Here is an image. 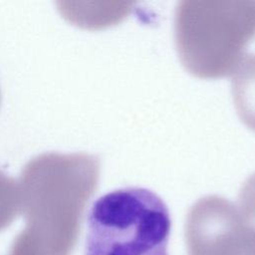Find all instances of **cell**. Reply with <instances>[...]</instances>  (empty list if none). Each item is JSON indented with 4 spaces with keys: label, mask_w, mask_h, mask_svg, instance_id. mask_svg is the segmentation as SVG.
I'll return each mask as SVG.
<instances>
[{
    "label": "cell",
    "mask_w": 255,
    "mask_h": 255,
    "mask_svg": "<svg viewBox=\"0 0 255 255\" xmlns=\"http://www.w3.org/2000/svg\"><path fill=\"white\" fill-rule=\"evenodd\" d=\"M100 170L99 157L86 152L53 151L31 158L18 181L26 223L9 255H72Z\"/></svg>",
    "instance_id": "1"
},
{
    "label": "cell",
    "mask_w": 255,
    "mask_h": 255,
    "mask_svg": "<svg viewBox=\"0 0 255 255\" xmlns=\"http://www.w3.org/2000/svg\"><path fill=\"white\" fill-rule=\"evenodd\" d=\"M255 38V1H180L174 41L182 66L202 79L234 73Z\"/></svg>",
    "instance_id": "2"
},
{
    "label": "cell",
    "mask_w": 255,
    "mask_h": 255,
    "mask_svg": "<svg viewBox=\"0 0 255 255\" xmlns=\"http://www.w3.org/2000/svg\"><path fill=\"white\" fill-rule=\"evenodd\" d=\"M171 218L164 201L143 187H124L94 201L85 255H169Z\"/></svg>",
    "instance_id": "3"
},
{
    "label": "cell",
    "mask_w": 255,
    "mask_h": 255,
    "mask_svg": "<svg viewBox=\"0 0 255 255\" xmlns=\"http://www.w3.org/2000/svg\"><path fill=\"white\" fill-rule=\"evenodd\" d=\"M59 9L69 20L78 25L99 28L113 25L125 18L132 3H106L104 7H95V3L59 2Z\"/></svg>",
    "instance_id": "4"
},
{
    "label": "cell",
    "mask_w": 255,
    "mask_h": 255,
    "mask_svg": "<svg viewBox=\"0 0 255 255\" xmlns=\"http://www.w3.org/2000/svg\"><path fill=\"white\" fill-rule=\"evenodd\" d=\"M232 75L231 91L237 114L255 131V54L245 55Z\"/></svg>",
    "instance_id": "5"
},
{
    "label": "cell",
    "mask_w": 255,
    "mask_h": 255,
    "mask_svg": "<svg viewBox=\"0 0 255 255\" xmlns=\"http://www.w3.org/2000/svg\"><path fill=\"white\" fill-rule=\"evenodd\" d=\"M21 213L18 181L0 169V231L7 228Z\"/></svg>",
    "instance_id": "6"
}]
</instances>
